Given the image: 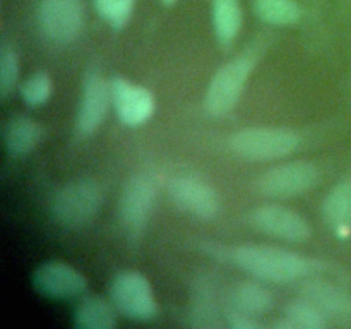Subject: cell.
I'll list each match as a JSON object with an SVG mask.
<instances>
[{"mask_svg": "<svg viewBox=\"0 0 351 329\" xmlns=\"http://www.w3.org/2000/svg\"><path fill=\"white\" fill-rule=\"evenodd\" d=\"M40 26L53 43H72L84 27L81 0H41Z\"/></svg>", "mask_w": 351, "mask_h": 329, "instance_id": "obj_10", "label": "cell"}, {"mask_svg": "<svg viewBox=\"0 0 351 329\" xmlns=\"http://www.w3.org/2000/svg\"><path fill=\"white\" fill-rule=\"evenodd\" d=\"M321 182V170L312 161H290L276 164L257 178L261 194L278 199H290L307 194Z\"/></svg>", "mask_w": 351, "mask_h": 329, "instance_id": "obj_8", "label": "cell"}, {"mask_svg": "<svg viewBox=\"0 0 351 329\" xmlns=\"http://www.w3.org/2000/svg\"><path fill=\"white\" fill-rule=\"evenodd\" d=\"M302 297L317 305L328 319H338L341 322L351 321V295L331 281L319 278L307 281L302 287Z\"/></svg>", "mask_w": 351, "mask_h": 329, "instance_id": "obj_14", "label": "cell"}, {"mask_svg": "<svg viewBox=\"0 0 351 329\" xmlns=\"http://www.w3.org/2000/svg\"><path fill=\"white\" fill-rule=\"evenodd\" d=\"M136 0H95V7L101 19L113 29H122L127 26L132 16Z\"/></svg>", "mask_w": 351, "mask_h": 329, "instance_id": "obj_23", "label": "cell"}, {"mask_svg": "<svg viewBox=\"0 0 351 329\" xmlns=\"http://www.w3.org/2000/svg\"><path fill=\"white\" fill-rule=\"evenodd\" d=\"M160 177L154 171H139L125 182L119 202V219L129 236H139L146 230L156 204Z\"/></svg>", "mask_w": 351, "mask_h": 329, "instance_id": "obj_5", "label": "cell"}, {"mask_svg": "<svg viewBox=\"0 0 351 329\" xmlns=\"http://www.w3.org/2000/svg\"><path fill=\"white\" fill-rule=\"evenodd\" d=\"M232 259L245 273L273 283H290L326 269L322 260L261 243H243L235 247L232 250Z\"/></svg>", "mask_w": 351, "mask_h": 329, "instance_id": "obj_1", "label": "cell"}, {"mask_svg": "<svg viewBox=\"0 0 351 329\" xmlns=\"http://www.w3.org/2000/svg\"><path fill=\"white\" fill-rule=\"evenodd\" d=\"M19 93L26 105L41 106L50 99L53 93V82L47 72H36L21 84Z\"/></svg>", "mask_w": 351, "mask_h": 329, "instance_id": "obj_22", "label": "cell"}, {"mask_svg": "<svg viewBox=\"0 0 351 329\" xmlns=\"http://www.w3.org/2000/svg\"><path fill=\"white\" fill-rule=\"evenodd\" d=\"M254 9L261 19L274 26H291L302 17L295 0H254Z\"/></svg>", "mask_w": 351, "mask_h": 329, "instance_id": "obj_21", "label": "cell"}, {"mask_svg": "<svg viewBox=\"0 0 351 329\" xmlns=\"http://www.w3.org/2000/svg\"><path fill=\"white\" fill-rule=\"evenodd\" d=\"M110 300L119 314L132 321L147 322L158 315V302L153 288L139 271H120L110 284Z\"/></svg>", "mask_w": 351, "mask_h": 329, "instance_id": "obj_6", "label": "cell"}, {"mask_svg": "<svg viewBox=\"0 0 351 329\" xmlns=\"http://www.w3.org/2000/svg\"><path fill=\"white\" fill-rule=\"evenodd\" d=\"M256 64V51H245L216 71L204 96V106L209 115L223 117L235 108Z\"/></svg>", "mask_w": 351, "mask_h": 329, "instance_id": "obj_3", "label": "cell"}, {"mask_svg": "<svg viewBox=\"0 0 351 329\" xmlns=\"http://www.w3.org/2000/svg\"><path fill=\"white\" fill-rule=\"evenodd\" d=\"M110 105H113L110 81H106L98 71L88 72L75 117V134L82 139L93 136L105 122Z\"/></svg>", "mask_w": 351, "mask_h": 329, "instance_id": "obj_9", "label": "cell"}, {"mask_svg": "<svg viewBox=\"0 0 351 329\" xmlns=\"http://www.w3.org/2000/svg\"><path fill=\"white\" fill-rule=\"evenodd\" d=\"M250 223L259 232L274 236V239L285 240V242L300 243L312 236V228L307 219L285 206H259L250 215Z\"/></svg>", "mask_w": 351, "mask_h": 329, "instance_id": "obj_11", "label": "cell"}, {"mask_svg": "<svg viewBox=\"0 0 351 329\" xmlns=\"http://www.w3.org/2000/svg\"><path fill=\"white\" fill-rule=\"evenodd\" d=\"M167 191L180 211L199 219L216 218L221 209L216 188L206 178L191 171L171 175L167 182Z\"/></svg>", "mask_w": 351, "mask_h": 329, "instance_id": "obj_7", "label": "cell"}, {"mask_svg": "<svg viewBox=\"0 0 351 329\" xmlns=\"http://www.w3.org/2000/svg\"><path fill=\"white\" fill-rule=\"evenodd\" d=\"M213 26L219 43H232L242 27L240 0H213Z\"/></svg>", "mask_w": 351, "mask_h": 329, "instance_id": "obj_20", "label": "cell"}, {"mask_svg": "<svg viewBox=\"0 0 351 329\" xmlns=\"http://www.w3.org/2000/svg\"><path fill=\"white\" fill-rule=\"evenodd\" d=\"M33 288L40 295L55 300H67L82 295L88 288V281L75 267L65 263L51 260L36 267L33 273Z\"/></svg>", "mask_w": 351, "mask_h": 329, "instance_id": "obj_13", "label": "cell"}, {"mask_svg": "<svg viewBox=\"0 0 351 329\" xmlns=\"http://www.w3.org/2000/svg\"><path fill=\"white\" fill-rule=\"evenodd\" d=\"M101 204V185L91 178H77L55 194L53 216L65 228H84L98 216Z\"/></svg>", "mask_w": 351, "mask_h": 329, "instance_id": "obj_4", "label": "cell"}, {"mask_svg": "<svg viewBox=\"0 0 351 329\" xmlns=\"http://www.w3.org/2000/svg\"><path fill=\"white\" fill-rule=\"evenodd\" d=\"M79 329H113L117 326V308L103 297H84L74 314Z\"/></svg>", "mask_w": 351, "mask_h": 329, "instance_id": "obj_18", "label": "cell"}, {"mask_svg": "<svg viewBox=\"0 0 351 329\" xmlns=\"http://www.w3.org/2000/svg\"><path fill=\"white\" fill-rule=\"evenodd\" d=\"M161 2H163L165 5H171V3H175V2H177V0H161Z\"/></svg>", "mask_w": 351, "mask_h": 329, "instance_id": "obj_26", "label": "cell"}, {"mask_svg": "<svg viewBox=\"0 0 351 329\" xmlns=\"http://www.w3.org/2000/svg\"><path fill=\"white\" fill-rule=\"evenodd\" d=\"M110 84L113 108L123 125L141 127L154 115L156 99L149 89L120 75L113 77Z\"/></svg>", "mask_w": 351, "mask_h": 329, "instance_id": "obj_12", "label": "cell"}, {"mask_svg": "<svg viewBox=\"0 0 351 329\" xmlns=\"http://www.w3.org/2000/svg\"><path fill=\"white\" fill-rule=\"evenodd\" d=\"M232 308L252 317L266 315L273 308L274 297L264 284L257 281H240L232 290Z\"/></svg>", "mask_w": 351, "mask_h": 329, "instance_id": "obj_17", "label": "cell"}, {"mask_svg": "<svg viewBox=\"0 0 351 329\" xmlns=\"http://www.w3.org/2000/svg\"><path fill=\"white\" fill-rule=\"evenodd\" d=\"M43 139V127L40 122L26 115H14L3 127V144L12 158H23L36 149Z\"/></svg>", "mask_w": 351, "mask_h": 329, "instance_id": "obj_15", "label": "cell"}, {"mask_svg": "<svg viewBox=\"0 0 351 329\" xmlns=\"http://www.w3.org/2000/svg\"><path fill=\"white\" fill-rule=\"evenodd\" d=\"M226 321L228 326L233 329H261L263 328V322L259 321V317H252L249 314H243V312L235 310V308L230 307L226 310Z\"/></svg>", "mask_w": 351, "mask_h": 329, "instance_id": "obj_25", "label": "cell"}, {"mask_svg": "<svg viewBox=\"0 0 351 329\" xmlns=\"http://www.w3.org/2000/svg\"><path fill=\"white\" fill-rule=\"evenodd\" d=\"M329 324V319L317 305L302 297L293 300L285 308L283 319L274 322L276 329H324Z\"/></svg>", "mask_w": 351, "mask_h": 329, "instance_id": "obj_19", "label": "cell"}, {"mask_svg": "<svg viewBox=\"0 0 351 329\" xmlns=\"http://www.w3.org/2000/svg\"><path fill=\"white\" fill-rule=\"evenodd\" d=\"M19 77V58L16 50L7 41L0 48V96L9 98Z\"/></svg>", "mask_w": 351, "mask_h": 329, "instance_id": "obj_24", "label": "cell"}, {"mask_svg": "<svg viewBox=\"0 0 351 329\" xmlns=\"http://www.w3.org/2000/svg\"><path fill=\"white\" fill-rule=\"evenodd\" d=\"M300 146V134L288 127H247L230 137V149L245 161H274Z\"/></svg>", "mask_w": 351, "mask_h": 329, "instance_id": "obj_2", "label": "cell"}, {"mask_svg": "<svg viewBox=\"0 0 351 329\" xmlns=\"http://www.w3.org/2000/svg\"><path fill=\"white\" fill-rule=\"evenodd\" d=\"M322 216L329 228L339 236L351 233V178H345L331 188L322 204Z\"/></svg>", "mask_w": 351, "mask_h": 329, "instance_id": "obj_16", "label": "cell"}]
</instances>
